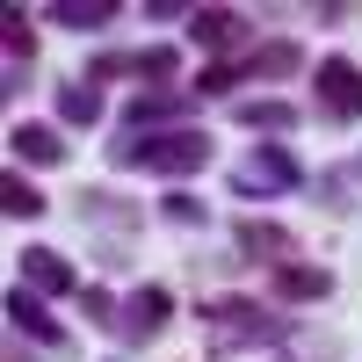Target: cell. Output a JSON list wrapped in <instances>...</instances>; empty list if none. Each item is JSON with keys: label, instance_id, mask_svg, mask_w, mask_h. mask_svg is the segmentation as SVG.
Listing matches in <instances>:
<instances>
[{"label": "cell", "instance_id": "6da1fadb", "mask_svg": "<svg viewBox=\"0 0 362 362\" xmlns=\"http://www.w3.org/2000/svg\"><path fill=\"white\" fill-rule=\"evenodd\" d=\"M116 167H145V174H167V181H189L210 167V138L203 131H160V138H124L109 145Z\"/></svg>", "mask_w": 362, "mask_h": 362}, {"label": "cell", "instance_id": "7a4b0ae2", "mask_svg": "<svg viewBox=\"0 0 362 362\" xmlns=\"http://www.w3.org/2000/svg\"><path fill=\"white\" fill-rule=\"evenodd\" d=\"M297 181H305V167H297L283 145H254V153L232 167V189L239 196H276V189H297Z\"/></svg>", "mask_w": 362, "mask_h": 362}, {"label": "cell", "instance_id": "3957f363", "mask_svg": "<svg viewBox=\"0 0 362 362\" xmlns=\"http://www.w3.org/2000/svg\"><path fill=\"white\" fill-rule=\"evenodd\" d=\"M312 95H319V109L334 116V124H355V116H362V66H355V58H319Z\"/></svg>", "mask_w": 362, "mask_h": 362}, {"label": "cell", "instance_id": "277c9868", "mask_svg": "<svg viewBox=\"0 0 362 362\" xmlns=\"http://www.w3.org/2000/svg\"><path fill=\"white\" fill-rule=\"evenodd\" d=\"M210 319H218V341H276L283 319L268 305H247V297H225V305H210Z\"/></svg>", "mask_w": 362, "mask_h": 362}, {"label": "cell", "instance_id": "5b68a950", "mask_svg": "<svg viewBox=\"0 0 362 362\" xmlns=\"http://www.w3.org/2000/svg\"><path fill=\"white\" fill-rule=\"evenodd\" d=\"M239 254L247 261H268V268H290L297 261V239L283 225H268V218H239Z\"/></svg>", "mask_w": 362, "mask_h": 362}, {"label": "cell", "instance_id": "8992f818", "mask_svg": "<svg viewBox=\"0 0 362 362\" xmlns=\"http://www.w3.org/2000/svg\"><path fill=\"white\" fill-rule=\"evenodd\" d=\"M167 312H174V297H167L160 283H145L131 305H124V341H153L160 326H167Z\"/></svg>", "mask_w": 362, "mask_h": 362}, {"label": "cell", "instance_id": "52a82bcc", "mask_svg": "<svg viewBox=\"0 0 362 362\" xmlns=\"http://www.w3.org/2000/svg\"><path fill=\"white\" fill-rule=\"evenodd\" d=\"M22 276L37 297H58V290H80V276L66 268V254H51V247H22Z\"/></svg>", "mask_w": 362, "mask_h": 362}, {"label": "cell", "instance_id": "ba28073f", "mask_svg": "<svg viewBox=\"0 0 362 362\" xmlns=\"http://www.w3.org/2000/svg\"><path fill=\"white\" fill-rule=\"evenodd\" d=\"M8 145H15V160H29V167H58V160H66V138H58L51 124H15Z\"/></svg>", "mask_w": 362, "mask_h": 362}, {"label": "cell", "instance_id": "9c48e42d", "mask_svg": "<svg viewBox=\"0 0 362 362\" xmlns=\"http://www.w3.org/2000/svg\"><path fill=\"white\" fill-rule=\"evenodd\" d=\"M174 116H181V87H174V95L153 87V95H131L124 124H131V138H153V124H174Z\"/></svg>", "mask_w": 362, "mask_h": 362}, {"label": "cell", "instance_id": "30bf717a", "mask_svg": "<svg viewBox=\"0 0 362 362\" xmlns=\"http://www.w3.org/2000/svg\"><path fill=\"white\" fill-rule=\"evenodd\" d=\"M326 290H334V276H326V268H305V261L276 268V297H283V305H319Z\"/></svg>", "mask_w": 362, "mask_h": 362}, {"label": "cell", "instance_id": "8fae6325", "mask_svg": "<svg viewBox=\"0 0 362 362\" xmlns=\"http://www.w3.org/2000/svg\"><path fill=\"white\" fill-rule=\"evenodd\" d=\"M8 319H15V334H37V341H58V319L44 312V297H37V290H22V283L8 290Z\"/></svg>", "mask_w": 362, "mask_h": 362}, {"label": "cell", "instance_id": "7c38bea8", "mask_svg": "<svg viewBox=\"0 0 362 362\" xmlns=\"http://www.w3.org/2000/svg\"><path fill=\"white\" fill-rule=\"evenodd\" d=\"M239 29H247V22H239L232 8H196V15H189V37H196L203 51H225V44L239 37Z\"/></svg>", "mask_w": 362, "mask_h": 362}, {"label": "cell", "instance_id": "4fadbf2b", "mask_svg": "<svg viewBox=\"0 0 362 362\" xmlns=\"http://www.w3.org/2000/svg\"><path fill=\"white\" fill-rule=\"evenodd\" d=\"M297 66H305V51H297L290 37H276V44H261V51L247 58V73H254V80H290Z\"/></svg>", "mask_w": 362, "mask_h": 362}, {"label": "cell", "instance_id": "5bb4252c", "mask_svg": "<svg viewBox=\"0 0 362 362\" xmlns=\"http://www.w3.org/2000/svg\"><path fill=\"white\" fill-rule=\"evenodd\" d=\"M58 124H102V95H95V80H73V87H58Z\"/></svg>", "mask_w": 362, "mask_h": 362}, {"label": "cell", "instance_id": "9a60e30c", "mask_svg": "<svg viewBox=\"0 0 362 362\" xmlns=\"http://www.w3.org/2000/svg\"><path fill=\"white\" fill-rule=\"evenodd\" d=\"M131 66H138L131 80H153V87H167V95H174V80H181V51H174V44H153V51H138Z\"/></svg>", "mask_w": 362, "mask_h": 362}, {"label": "cell", "instance_id": "2e32d148", "mask_svg": "<svg viewBox=\"0 0 362 362\" xmlns=\"http://www.w3.org/2000/svg\"><path fill=\"white\" fill-rule=\"evenodd\" d=\"M51 22H66V29H109V22H116V8H109V0H58Z\"/></svg>", "mask_w": 362, "mask_h": 362}, {"label": "cell", "instance_id": "e0dca14e", "mask_svg": "<svg viewBox=\"0 0 362 362\" xmlns=\"http://www.w3.org/2000/svg\"><path fill=\"white\" fill-rule=\"evenodd\" d=\"M0 210H8V218L22 225V218H44V210H51V203H44L37 189H29V181H22V174H8V181H0Z\"/></svg>", "mask_w": 362, "mask_h": 362}, {"label": "cell", "instance_id": "ac0fdd59", "mask_svg": "<svg viewBox=\"0 0 362 362\" xmlns=\"http://www.w3.org/2000/svg\"><path fill=\"white\" fill-rule=\"evenodd\" d=\"M232 116H239L247 131H290V124H297V109H290V102H239Z\"/></svg>", "mask_w": 362, "mask_h": 362}, {"label": "cell", "instance_id": "d6986e66", "mask_svg": "<svg viewBox=\"0 0 362 362\" xmlns=\"http://www.w3.org/2000/svg\"><path fill=\"white\" fill-rule=\"evenodd\" d=\"M80 312L95 319V326H124V319H116V297H109V290H95V283L80 290Z\"/></svg>", "mask_w": 362, "mask_h": 362}, {"label": "cell", "instance_id": "ffe728a7", "mask_svg": "<svg viewBox=\"0 0 362 362\" xmlns=\"http://www.w3.org/2000/svg\"><path fill=\"white\" fill-rule=\"evenodd\" d=\"M239 80H247V66H210V73L196 80V95H232Z\"/></svg>", "mask_w": 362, "mask_h": 362}, {"label": "cell", "instance_id": "44dd1931", "mask_svg": "<svg viewBox=\"0 0 362 362\" xmlns=\"http://www.w3.org/2000/svg\"><path fill=\"white\" fill-rule=\"evenodd\" d=\"M167 218H174V225H203L210 210H203L196 196H181V189H174V196H167Z\"/></svg>", "mask_w": 362, "mask_h": 362}, {"label": "cell", "instance_id": "7402d4cb", "mask_svg": "<svg viewBox=\"0 0 362 362\" xmlns=\"http://www.w3.org/2000/svg\"><path fill=\"white\" fill-rule=\"evenodd\" d=\"M8 362H37V355H22V341H15V348H8Z\"/></svg>", "mask_w": 362, "mask_h": 362}]
</instances>
